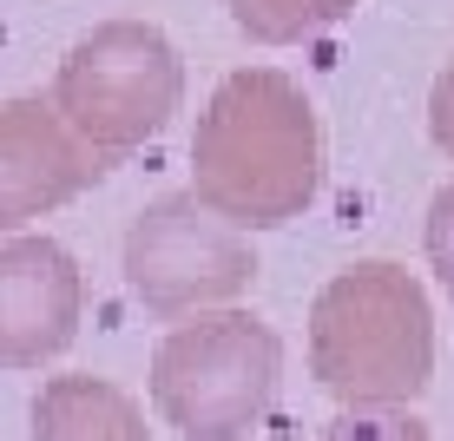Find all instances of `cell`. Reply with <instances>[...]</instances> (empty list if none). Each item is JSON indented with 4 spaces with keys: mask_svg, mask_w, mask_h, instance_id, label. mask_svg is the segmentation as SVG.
<instances>
[{
    "mask_svg": "<svg viewBox=\"0 0 454 441\" xmlns=\"http://www.w3.org/2000/svg\"><path fill=\"white\" fill-rule=\"evenodd\" d=\"M323 185V138L309 92L277 67L217 80L192 132V192L238 231H284Z\"/></svg>",
    "mask_w": 454,
    "mask_h": 441,
    "instance_id": "obj_1",
    "label": "cell"
},
{
    "mask_svg": "<svg viewBox=\"0 0 454 441\" xmlns=\"http://www.w3.org/2000/svg\"><path fill=\"white\" fill-rule=\"evenodd\" d=\"M309 375L342 408H409L434 375V303L402 264H349L309 303Z\"/></svg>",
    "mask_w": 454,
    "mask_h": 441,
    "instance_id": "obj_2",
    "label": "cell"
},
{
    "mask_svg": "<svg viewBox=\"0 0 454 441\" xmlns=\"http://www.w3.org/2000/svg\"><path fill=\"white\" fill-rule=\"evenodd\" d=\"M284 343L238 303L178 317L152 350V402L184 441H244L270 415Z\"/></svg>",
    "mask_w": 454,
    "mask_h": 441,
    "instance_id": "obj_3",
    "label": "cell"
},
{
    "mask_svg": "<svg viewBox=\"0 0 454 441\" xmlns=\"http://www.w3.org/2000/svg\"><path fill=\"white\" fill-rule=\"evenodd\" d=\"M53 106L99 159L152 146L184 106V59L165 27L152 20H106L59 59Z\"/></svg>",
    "mask_w": 454,
    "mask_h": 441,
    "instance_id": "obj_4",
    "label": "cell"
},
{
    "mask_svg": "<svg viewBox=\"0 0 454 441\" xmlns=\"http://www.w3.org/2000/svg\"><path fill=\"white\" fill-rule=\"evenodd\" d=\"M125 283L152 317L178 323L198 310L238 303L257 283V250L198 192H159L125 231Z\"/></svg>",
    "mask_w": 454,
    "mask_h": 441,
    "instance_id": "obj_5",
    "label": "cell"
},
{
    "mask_svg": "<svg viewBox=\"0 0 454 441\" xmlns=\"http://www.w3.org/2000/svg\"><path fill=\"white\" fill-rule=\"evenodd\" d=\"M86 271L59 238H0V369H46L73 350Z\"/></svg>",
    "mask_w": 454,
    "mask_h": 441,
    "instance_id": "obj_6",
    "label": "cell"
},
{
    "mask_svg": "<svg viewBox=\"0 0 454 441\" xmlns=\"http://www.w3.org/2000/svg\"><path fill=\"white\" fill-rule=\"evenodd\" d=\"M99 178V152L53 99H0V238L59 211Z\"/></svg>",
    "mask_w": 454,
    "mask_h": 441,
    "instance_id": "obj_7",
    "label": "cell"
},
{
    "mask_svg": "<svg viewBox=\"0 0 454 441\" xmlns=\"http://www.w3.org/2000/svg\"><path fill=\"white\" fill-rule=\"evenodd\" d=\"M34 441H152L138 402L106 375H53L34 396Z\"/></svg>",
    "mask_w": 454,
    "mask_h": 441,
    "instance_id": "obj_8",
    "label": "cell"
},
{
    "mask_svg": "<svg viewBox=\"0 0 454 441\" xmlns=\"http://www.w3.org/2000/svg\"><path fill=\"white\" fill-rule=\"evenodd\" d=\"M363 0H224V13L238 20L244 40L257 46H296V40H317L342 27Z\"/></svg>",
    "mask_w": 454,
    "mask_h": 441,
    "instance_id": "obj_9",
    "label": "cell"
},
{
    "mask_svg": "<svg viewBox=\"0 0 454 441\" xmlns=\"http://www.w3.org/2000/svg\"><path fill=\"white\" fill-rule=\"evenodd\" d=\"M323 441H428V429L402 408H342L323 429Z\"/></svg>",
    "mask_w": 454,
    "mask_h": 441,
    "instance_id": "obj_10",
    "label": "cell"
},
{
    "mask_svg": "<svg viewBox=\"0 0 454 441\" xmlns=\"http://www.w3.org/2000/svg\"><path fill=\"white\" fill-rule=\"evenodd\" d=\"M421 250H428L434 283H442V290L454 296V185H448V192H434L428 224H421Z\"/></svg>",
    "mask_w": 454,
    "mask_h": 441,
    "instance_id": "obj_11",
    "label": "cell"
},
{
    "mask_svg": "<svg viewBox=\"0 0 454 441\" xmlns=\"http://www.w3.org/2000/svg\"><path fill=\"white\" fill-rule=\"evenodd\" d=\"M428 138L454 159V59L442 67V80H434V92H428Z\"/></svg>",
    "mask_w": 454,
    "mask_h": 441,
    "instance_id": "obj_12",
    "label": "cell"
}]
</instances>
